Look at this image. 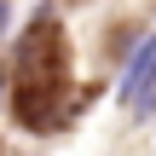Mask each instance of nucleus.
Instances as JSON below:
<instances>
[{"mask_svg":"<svg viewBox=\"0 0 156 156\" xmlns=\"http://www.w3.org/2000/svg\"><path fill=\"white\" fill-rule=\"evenodd\" d=\"M116 93H122V104H127V110H139V104L156 93V29L139 41V52L127 58V69H122V87H116Z\"/></svg>","mask_w":156,"mask_h":156,"instance_id":"nucleus-1","label":"nucleus"},{"mask_svg":"<svg viewBox=\"0 0 156 156\" xmlns=\"http://www.w3.org/2000/svg\"><path fill=\"white\" fill-rule=\"evenodd\" d=\"M12 35V0H0V41Z\"/></svg>","mask_w":156,"mask_h":156,"instance_id":"nucleus-2","label":"nucleus"},{"mask_svg":"<svg viewBox=\"0 0 156 156\" xmlns=\"http://www.w3.org/2000/svg\"><path fill=\"white\" fill-rule=\"evenodd\" d=\"M64 6H75V0H64Z\"/></svg>","mask_w":156,"mask_h":156,"instance_id":"nucleus-3","label":"nucleus"}]
</instances>
